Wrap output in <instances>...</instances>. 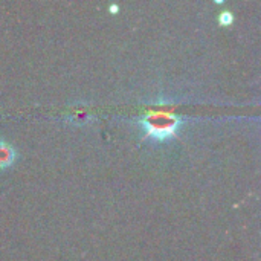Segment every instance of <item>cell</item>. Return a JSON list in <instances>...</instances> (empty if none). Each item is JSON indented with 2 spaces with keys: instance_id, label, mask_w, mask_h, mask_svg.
Segmentation results:
<instances>
[{
  "instance_id": "2",
  "label": "cell",
  "mask_w": 261,
  "mask_h": 261,
  "mask_svg": "<svg viewBox=\"0 0 261 261\" xmlns=\"http://www.w3.org/2000/svg\"><path fill=\"white\" fill-rule=\"evenodd\" d=\"M17 161V151L15 148L8 144L0 141V170H6L12 167Z\"/></svg>"
},
{
  "instance_id": "1",
  "label": "cell",
  "mask_w": 261,
  "mask_h": 261,
  "mask_svg": "<svg viewBox=\"0 0 261 261\" xmlns=\"http://www.w3.org/2000/svg\"><path fill=\"white\" fill-rule=\"evenodd\" d=\"M139 124L144 128L147 138L156 142H167L179 135L184 125V119L173 112L156 110L145 113L139 119Z\"/></svg>"
},
{
  "instance_id": "3",
  "label": "cell",
  "mask_w": 261,
  "mask_h": 261,
  "mask_svg": "<svg viewBox=\"0 0 261 261\" xmlns=\"http://www.w3.org/2000/svg\"><path fill=\"white\" fill-rule=\"evenodd\" d=\"M219 21H220V24H223V26H229V24L234 21V15H232V12H231V11H223V12H220V15H219Z\"/></svg>"
}]
</instances>
